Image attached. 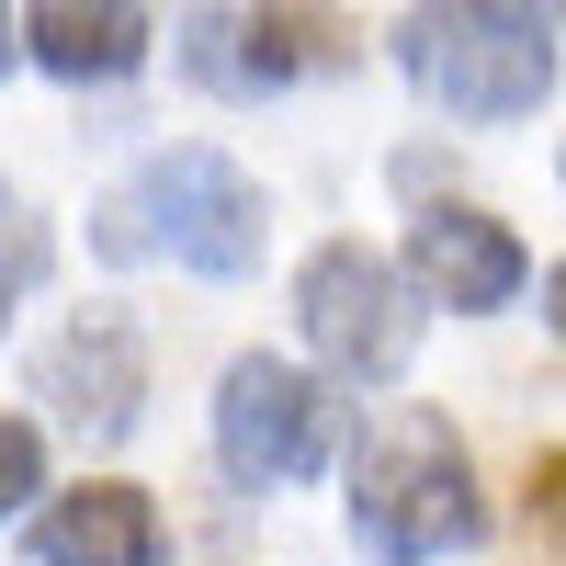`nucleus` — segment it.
Here are the masks:
<instances>
[{"instance_id": "obj_1", "label": "nucleus", "mask_w": 566, "mask_h": 566, "mask_svg": "<svg viewBox=\"0 0 566 566\" xmlns=\"http://www.w3.org/2000/svg\"><path fill=\"white\" fill-rule=\"evenodd\" d=\"M352 533H363L374 566H431V555H453V544L488 533L476 464H464L453 419H431V408L363 419V453H352Z\"/></svg>"}, {"instance_id": "obj_2", "label": "nucleus", "mask_w": 566, "mask_h": 566, "mask_svg": "<svg viewBox=\"0 0 566 566\" xmlns=\"http://www.w3.org/2000/svg\"><path fill=\"white\" fill-rule=\"evenodd\" d=\"M261 181L227 159V148H159L148 170L125 181V193L103 205V250L114 261H181V272H216V283H239L261 261Z\"/></svg>"}, {"instance_id": "obj_3", "label": "nucleus", "mask_w": 566, "mask_h": 566, "mask_svg": "<svg viewBox=\"0 0 566 566\" xmlns=\"http://www.w3.org/2000/svg\"><path fill=\"white\" fill-rule=\"evenodd\" d=\"M397 69L464 125H510L555 91V45L533 0H419L397 23Z\"/></svg>"}, {"instance_id": "obj_4", "label": "nucleus", "mask_w": 566, "mask_h": 566, "mask_svg": "<svg viewBox=\"0 0 566 566\" xmlns=\"http://www.w3.org/2000/svg\"><path fill=\"white\" fill-rule=\"evenodd\" d=\"M216 464L239 488H295L328 464V397H317V374L295 363H227V386H216Z\"/></svg>"}, {"instance_id": "obj_5", "label": "nucleus", "mask_w": 566, "mask_h": 566, "mask_svg": "<svg viewBox=\"0 0 566 566\" xmlns=\"http://www.w3.org/2000/svg\"><path fill=\"white\" fill-rule=\"evenodd\" d=\"M295 317H306L317 363H328V374H352V386H363V374H397V363H408V340H419L397 261H374V250H352V239H328V250L306 261Z\"/></svg>"}, {"instance_id": "obj_6", "label": "nucleus", "mask_w": 566, "mask_h": 566, "mask_svg": "<svg viewBox=\"0 0 566 566\" xmlns=\"http://www.w3.org/2000/svg\"><path fill=\"white\" fill-rule=\"evenodd\" d=\"M34 397L57 408L80 442H125L136 408H148V340H136L114 306L80 317V328H57V340L34 352Z\"/></svg>"}, {"instance_id": "obj_7", "label": "nucleus", "mask_w": 566, "mask_h": 566, "mask_svg": "<svg viewBox=\"0 0 566 566\" xmlns=\"http://www.w3.org/2000/svg\"><path fill=\"white\" fill-rule=\"evenodd\" d=\"M408 272H419V295H442L453 317H488V306H510L533 283V261H522V239H510L499 216H476V205H431L408 227Z\"/></svg>"}, {"instance_id": "obj_8", "label": "nucleus", "mask_w": 566, "mask_h": 566, "mask_svg": "<svg viewBox=\"0 0 566 566\" xmlns=\"http://www.w3.org/2000/svg\"><path fill=\"white\" fill-rule=\"evenodd\" d=\"M23 45L57 80H125L148 57V0H23Z\"/></svg>"}, {"instance_id": "obj_9", "label": "nucleus", "mask_w": 566, "mask_h": 566, "mask_svg": "<svg viewBox=\"0 0 566 566\" xmlns=\"http://www.w3.org/2000/svg\"><path fill=\"white\" fill-rule=\"evenodd\" d=\"M34 566H159V499L148 488H69L34 522Z\"/></svg>"}, {"instance_id": "obj_10", "label": "nucleus", "mask_w": 566, "mask_h": 566, "mask_svg": "<svg viewBox=\"0 0 566 566\" xmlns=\"http://www.w3.org/2000/svg\"><path fill=\"white\" fill-rule=\"evenodd\" d=\"M181 69L193 80H216V91H272V80H295L306 57H295V34L283 23H261V12H181Z\"/></svg>"}, {"instance_id": "obj_11", "label": "nucleus", "mask_w": 566, "mask_h": 566, "mask_svg": "<svg viewBox=\"0 0 566 566\" xmlns=\"http://www.w3.org/2000/svg\"><path fill=\"white\" fill-rule=\"evenodd\" d=\"M34 283H45V227H34V205L12 193V181H0V317H12Z\"/></svg>"}, {"instance_id": "obj_12", "label": "nucleus", "mask_w": 566, "mask_h": 566, "mask_svg": "<svg viewBox=\"0 0 566 566\" xmlns=\"http://www.w3.org/2000/svg\"><path fill=\"white\" fill-rule=\"evenodd\" d=\"M34 488H45V431L34 419H0V522H12Z\"/></svg>"}, {"instance_id": "obj_13", "label": "nucleus", "mask_w": 566, "mask_h": 566, "mask_svg": "<svg viewBox=\"0 0 566 566\" xmlns=\"http://www.w3.org/2000/svg\"><path fill=\"white\" fill-rule=\"evenodd\" d=\"M522 499H533V533L566 544V453H533V488H522Z\"/></svg>"}, {"instance_id": "obj_14", "label": "nucleus", "mask_w": 566, "mask_h": 566, "mask_svg": "<svg viewBox=\"0 0 566 566\" xmlns=\"http://www.w3.org/2000/svg\"><path fill=\"white\" fill-rule=\"evenodd\" d=\"M544 328L566 340V261H555V283H544Z\"/></svg>"}, {"instance_id": "obj_15", "label": "nucleus", "mask_w": 566, "mask_h": 566, "mask_svg": "<svg viewBox=\"0 0 566 566\" xmlns=\"http://www.w3.org/2000/svg\"><path fill=\"white\" fill-rule=\"evenodd\" d=\"M0 69H12V12H0Z\"/></svg>"}]
</instances>
